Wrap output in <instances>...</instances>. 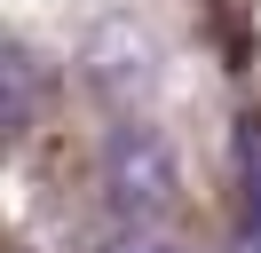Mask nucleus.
Instances as JSON below:
<instances>
[{
	"instance_id": "f257e3e1",
	"label": "nucleus",
	"mask_w": 261,
	"mask_h": 253,
	"mask_svg": "<svg viewBox=\"0 0 261 253\" xmlns=\"http://www.w3.org/2000/svg\"><path fill=\"white\" fill-rule=\"evenodd\" d=\"M103 190H111V206L135 221V230H150V221L174 214V142L159 135L150 119H119L111 135H103Z\"/></svg>"
},
{
	"instance_id": "f03ea898",
	"label": "nucleus",
	"mask_w": 261,
	"mask_h": 253,
	"mask_svg": "<svg viewBox=\"0 0 261 253\" xmlns=\"http://www.w3.org/2000/svg\"><path fill=\"white\" fill-rule=\"evenodd\" d=\"M87 79H95V95L119 111V119H143V103L159 95V40H150L135 16H103L95 32H87Z\"/></svg>"
},
{
	"instance_id": "7ed1b4c3",
	"label": "nucleus",
	"mask_w": 261,
	"mask_h": 253,
	"mask_svg": "<svg viewBox=\"0 0 261 253\" xmlns=\"http://www.w3.org/2000/svg\"><path fill=\"white\" fill-rule=\"evenodd\" d=\"M238 182H245V214H261V111L238 119Z\"/></svg>"
},
{
	"instance_id": "20e7f679",
	"label": "nucleus",
	"mask_w": 261,
	"mask_h": 253,
	"mask_svg": "<svg viewBox=\"0 0 261 253\" xmlns=\"http://www.w3.org/2000/svg\"><path fill=\"white\" fill-rule=\"evenodd\" d=\"M0 111H8V127L32 119V56H8V71H0Z\"/></svg>"
},
{
	"instance_id": "39448f33",
	"label": "nucleus",
	"mask_w": 261,
	"mask_h": 253,
	"mask_svg": "<svg viewBox=\"0 0 261 253\" xmlns=\"http://www.w3.org/2000/svg\"><path fill=\"white\" fill-rule=\"evenodd\" d=\"M229 253H261V214H245L238 230H229Z\"/></svg>"
},
{
	"instance_id": "423d86ee",
	"label": "nucleus",
	"mask_w": 261,
	"mask_h": 253,
	"mask_svg": "<svg viewBox=\"0 0 261 253\" xmlns=\"http://www.w3.org/2000/svg\"><path fill=\"white\" fill-rule=\"evenodd\" d=\"M119 253H174V245H166V237H143V230H135V237H127Z\"/></svg>"
}]
</instances>
